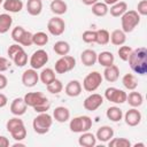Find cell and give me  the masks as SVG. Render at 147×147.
I'll return each instance as SVG.
<instances>
[{
    "mask_svg": "<svg viewBox=\"0 0 147 147\" xmlns=\"http://www.w3.org/2000/svg\"><path fill=\"white\" fill-rule=\"evenodd\" d=\"M9 133H10L11 138H14L16 141H22V140H24V139L26 138V133H28V132H26L25 126L22 125V126L17 127V129L13 130V131L9 132Z\"/></svg>",
    "mask_w": 147,
    "mask_h": 147,
    "instance_id": "cell-39",
    "label": "cell"
},
{
    "mask_svg": "<svg viewBox=\"0 0 147 147\" xmlns=\"http://www.w3.org/2000/svg\"><path fill=\"white\" fill-rule=\"evenodd\" d=\"M113 137H114V130H113V127H110L108 125H103V126L99 127L95 133L96 140H99L101 142H108Z\"/></svg>",
    "mask_w": 147,
    "mask_h": 147,
    "instance_id": "cell-15",
    "label": "cell"
},
{
    "mask_svg": "<svg viewBox=\"0 0 147 147\" xmlns=\"http://www.w3.org/2000/svg\"><path fill=\"white\" fill-rule=\"evenodd\" d=\"M13 24V17L9 14H0V33L3 34L9 31Z\"/></svg>",
    "mask_w": 147,
    "mask_h": 147,
    "instance_id": "cell-30",
    "label": "cell"
},
{
    "mask_svg": "<svg viewBox=\"0 0 147 147\" xmlns=\"http://www.w3.org/2000/svg\"><path fill=\"white\" fill-rule=\"evenodd\" d=\"M140 16H146L147 15V0H140L137 5V10H136Z\"/></svg>",
    "mask_w": 147,
    "mask_h": 147,
    "instance_id": "cell-46",
    "label": "cell"
},
{
    "mask_svg": "<svg viewBox=\"0 0 147 147\" xmlns=\"http://www.w3.org/2000/svg\"><path fill=\"white\" fill-rule=\"evenodd\" d=\"M108 10H109V8L105 2H99L98 1L94 5H92V13L98 17H102V16L107 15Z\"/></svg>",
    "mask_w": 147,
    "mask_h": 147,
    "instance_id": "cell-34",
    "label": "cell"
},
{
    "mask_svg": "<svg viewBox=\"0 0 147 147\" xmlns=\"http://www.w3.org/2000/svg\"><path fill=\"white\" fill-rule=\"evenodd\" d=\"M32 42L37 46H45L48 42V36L45 32H36L32 36Z\"/></svg>",
    "mask_w": 147,
    "mask_h": 147,
    "instance_id": "cell-36",
    "label": "cell"
},
{
    "mask_svg": "<svg viewBox=\"0 0 147 147\" xmlns=\"http://www.w3.org/2000/svg\"><path fill=\"white\" fill-rule=\"evenodd\" d=\"M53 118L59 123H65L70 118V111L67 107L60 106L53 110Z\"/></svg>",
    "mask_w": 147,
    "mask_h": 147,
    "instance_id": "cell-17",
    "label": "cell"
},
{
    "mask_svg": "<svg viewBox=\"0 0 147 147\" xmlns=\"http://www.w3.org/2000/svg\"><path fill=\"white\" fill-rule=\"evenodd\" d=\"M64 92L68 96H71V98H76L78 96L80 93H82V84L74 79V80H70L67 85H65V88H64Z\"/></svg>",
    "mask_w": 147,
    "mask_h": 147,
    "instance_id": "cell-18",
    "label": "cell"
},
{
    "mask_svg": "<svg viewBox=\"0 0 147 147\" xmlns=\"http://www.w3.org/2000/svg\"><path fill=\"white\" fill-rule=\"evenodd\" d=\"M131 52H132V48L130 46H121L118 48V52L117 53H118V56H119V59L122 61H127Z\"/></svg>",
    "mask_w": 147,
    "mask_h": 147,
    "instance_id": "cell-43",
    "label": "cell"
},
{
    "mask_svg": "<svg viewBox=\"0 0 147 147\" xmlns=\"http://www.w3.org/2000/svg\"><path fill=\"white\" fill-rule=\"evenodd\" d=\"M119 0H105V3L107 5V6H111V5H114V3H116V2H118Z\"/></svg>",
    "mask_w": 147,
    "mask_h": 147,
    "instance_id": "cell-53",
    "label": "cell"
},
{
    "mask_svg": "<svg viewBox=\"0 0 147 147\" xmlns=\"http://www.w3.org/2000/svg\"><path fill=\"white\" fill-rule=\"evenodd\" d=\"M126 102L132 107V108H138L142 105L144 102V96L139 92H130L126 95Z\"/></svg>",
    "mask_w": 147,
    "mask_h": 147,
    "instance_id": "cell-26",
    "label": "cell"
},
{
    "mask_svg": "<svg viewBox=\"0 0 147 147\" xmlns=\"http://www.w3.org/2000/svg\"><path fill=\"white\" fill-rule=\"evenodd\" d=\"M21 49H23V46L20 45V44H13V45H10V46L8 47V51H7V54H8L9 59L11 60V57H13L18 51H21Z\"/></svg>",
    "mask_w": 147,
    "mask_h": 147,
    "instance_id": "cell-47",
    "label": "cell"
},
{
    "mask_svg": "<svg viewBox=\"0 0 147 147\" xmlns=\"http://www.w3.org/2000/svg\"><path fill=\"white\" fill-rule=\"evenodd\" d=\"M39 79L42 84L45 85H48L49 83H52L54 79H55V71L52 69V68H46V69H42L41 72L39 74Z\"/></svg>",
    "mask_w": 147,
    "mask_h": 147,
    "instance_id": "cell-31",
    "label": "cell"
},
{
    "mask_svg": "<svg viewBox=\"0 0 147 147\" xmlns=\"http://www.w3.org/2000/svg\"><path fill=\"white\" fill-rule=\"evenodd\" d=\"M114 61H115V57H114V54L111 52H108V51H103L101 52L100 54H98V59H96V62H99V64H101L102 67H109L111 64H114Z\"/></svg>",
    "mask_w": 147,
    "mask_h": 147,
    "instance_id": "cell-25",
    "label": "cell"
},
{
    "mask_svg": "<svg viewBox=\"0 0 147 147\" xmlns=\"http://www.w3.org/2000/svg\"><path fill=\"white\" fill-rule=\"evenodd\" d=\"M9 146V140L5 136H0V147H8Z\"/></svg>",
    "mask_w": 147,
    "mask_h": 147,
    "instance_id": "cell-50",
    "label": "cell"
},
{
    "mask_svg": "<svg viewBox=\"0 0 147 147\" xmlns=\"http://www.w3.org/2000/svg\"><path fill=\"white\" fill-rule=\"evenodd\" d=\"M39 80V74L36 69H28L22 74V83L25 87H33Z\"/></svg>",
    "mask_w": 147,
    "mask_h": 147,
    "instance_id": "cell-11",
    "label": "cell"
},
{
    "mask_svg": "<svg viewBox=\"0 0 147 147\" xmlns=\"http://www.w3.org/2000/svg\"><path fill=\"white\" fill-rule=\"evenodd\" d=\"M109 39H110V33L105 30V29H100V30H96V40L95 42L103 46V45H107L109 42Z\"/></svg>",
    "mask_w": 147,
    "mask_h": 147,
    "instance_id": "cell-35",
    "label": "cell"
},
{
    "mask_svg": "<svg viewBox=\"0 0 147 147\" xmlns=\"http://www.w3.org/2000/svg\"><path fill=\"white\" fill-rule=\"evenodd\" d=\"M127 61L133 72L141 76L147 74V48L146 47H138L136 49H132Z\"/></svg>",
    "mask_w": 147,
    "mask_h": 147,
    "instance_id": "cell-1",
    "label": "cell"
},
{
    "mask_svg": "<svg viewBox=\"0 0 147 147\" xmlns=\"http://www.w3.org/2000/svg\"><path fill=\"white\" fill-rule=\"evenodd\" d=\"M103 103V96L101 94H98V93H92L91 95H88L84 102H83V106L86 110L88 111H94L96 110L100 106H102Z\"/></svg>",
    "mask_w": 147,
    "mask_h": 147,
    "instance_id": "cell-10",
    "label": "cell"
},
{
    "mask_svg": "<svg viewBox=\"0 0 147 147\" xmlns=\"http://www.w3.org/2000/svg\"><path fill=\"white\" fill-rule=\"evenodd\" d=\"M26 10L31 16H38L42 10V1L41 0H28Z\"/></svg>",
    "mask_w": 147,
    "mask_h": 147,
    "instance_id": "cell-23",
    "label": "cell"
},
{
    "mask_svg": "<svg viewBox=\"0 0 147 147\" xmlns=\"http://www.w3.org/2000/svg\"><path fill=\"white\" fill-rule=\"evenodd\" d=\"M127 10V3L125 1H118L114 5H111L110 9L108 10L113 17H121L125 11Z\"/></svg>",
    "mask_w": 147,
    "mask_h": 147,
    "instance_id": "cell-24",
    "label": "cell"
},
{
    "mask_svg": "<svg viewBox=\"0 0 147 147\" xmlns=\"http://www.w3.org/2000/svg\"><path fill=\"white\" fill-rule=\"evenodd\" d=\"M13 146H14V147H17V146H22V147H23V146H25V145L22 144V142H20V141H17V142H15Z\"/></svg>",
    "mask_w": 147,
    "mask_h": 147,
    "instance_id": "cell-54",
    "label": "cell"
},
{
    "mask_svg": "<svg viewBox=\"0 0 147 147\" xmlns=\"http://www.w3.org/2000/svg\"><path fill=\"white\" fill-rule=\"evenodd\" d=\"M102 79H103V77L99 71H92L84 78L83 88L87 92H94L101 85Z\"/></svg>",
    "mask_w": 147,
    "mask_h": 147,
    "instance_id": "cell-5",
    "label": "cell"
},
{
    "mask_svg": "<svg viewBox=\"0 0 147 147\" xmlns=\"http://www.w3.org/2000/svg\"><path fill=\"white\" fill-rule=\"evenodd\" d=\"M126 92H124L123 90L116 88V87H108L105 91V98L116 105H121L126 102Z\"/></svg>",
    "mask_w": 147,
    "mask_h": 147,
    "instance_id": "cell-7",
    "label": "cell"
},
{
    "mask_svg": "<svg viewBox=\"0 0 147 147\" xmlns=\"http://www.w3.org/2000/svg\"><path fill=\"white\" fill-rule=\"evenodd\" d=\"M139 23H140V15H139L136 10H126V11L121 16L122 30H123L125 33L132 32Z\"/></svg>",
    "mask_w": 147,
    "mask_h": 147,
    "instance_id": "cell-3",
    "label": "cell"
},
{
    "mask_svg": "<svg viewBox=\"0 0 147 147\" xmlns=\"http://www.w3.org/2000/svg\"><path fill=\"white\" fill-rule=\"evenodd\" d=\"M52 124H53V117L47 113H40L37 117L33 118L32 127L36 133L45 134L49 131Z\"/></svg>",
    "mask_w": 147,
    "mask_h": 147,
    "instance_id": "cell-2",
    "label": "cell"
},
{
    "mask_svg": "<svg viewBox=\"0 0 147 147\" xmlns=\"http://www.w3.org/2000/svg\"><path fill=\"white\" fill-rule=\"evenodd\" d=\"M9 67H10V62L6 57L0 56V72H3L6 70H8Z\"/></svg>",
    "mask_w": 147,
    "mask_h": 147,
    "instance_id": "cell-48",
    "label": "cell"
},
{
    "mask_svg": "<svg viewBox=\"0 0 147 147\" xmlns=\"http://www.w3.org/2000/svg\"><path fill=\"white\" fill-rule=\"evenodd\" d=\"M26 103L23 98H15L10 103V113L15 116H22L26 111Z\"/></svg>",
    "mask_w": 147,
    "mask_h": 147,
    "instance_id": "cell-14",
    "label": "cell"
},
{
    "mask_svg": "<svg viewBox=\"0 0 147 147\" xmlns=\"http://www.w3.org/2000/svg\"><path fill=\"white\" fill-rule=\"evenodd\" d=\"M138 146H140V147H145V144H136V145H134V147H138Z\"/></svg>",
    "mask_w": 147,
    "mask_h": 147,
    "instance_id": "cell-55",
    "label": "cell"
},
{
    "mask_svg": "<svg viewBox=\"0 0 147 147\" xmlns=\"http://www.w3.org/2000/svg\"><path fill=\"white\" fill-rule=\"evenodd\" d=\"M53 51H54L57 55H61V56L68 55L69 52H70V45H69L67 41H64V40H59V41H56V42L54 44Z\"/></svg>",
    "mask_w": 147,
    "mask_h": 147,
    "instance_id": "cell-32",
    "label": "cell"
},
{
    "mask_svg": "<svg viewBox=\"0 0 147 147\" xmlns=\"http://www.w3.org/2000/svg\"><path fill=\"white\" fill-rule=\"evenodd\" d=\"M106 116L108 119H110L111 122H119L122 118H123V111L119 107H116V106H113V107H109L106 111Z\"/></svg>",
    "mask_w": 147,
    "mask_h": 147,
    "instance_id": "cell-29",
    "label": "cell"
},
{
    "mask_svg": "<svg viewBox=\"0 0 147 147\" xmlns=\"http://www.w3.org/2000/svg\"><path fill=\"white\" fill-rule=\"evenodd\" d=\"M46 87H47V91L51 94H60L62 92V90H63V84H62L61 80H59V79L55 78L52 83H49L48 85H46Z\"/></svg>",
    "mask_w": 147,
    "mask_h": 147,
    "instance_id": "cell-37",
    "label": "cell"
},
{
    "mask_svg": "<svg viewBox=\"0 0 147 147\" xmlns=\"http://www.w3.org/2000/svg\"><path fill=\"white\" fill-rule=\"evenodd\" d=\"M7 102H8V99H7V96H6L5 94L0 93V108H3V107L7 105Z\"/></svg>",
    "mask_w": 147,
    "mask_h": 147,
    "instance_id": "cell-51",
    "label": "cell"
},
{
    "mask_svg": "<svg viewBox=\"0 0 147 147\" xmlns=\"http://www.w3.org/2000/svg\"><path fill=\"white\" fill-rule=\"evenodd\" d=\"M3 1H5V0H0V5H1V3H3Z\"/></svg>",
    "mask_w": 147,
    "mask_h": 147,
    "instance_id": "cell-56",
    "label": "cell"
},
{
    "mask_svg": "<svg viewBox=\"0 0 147 147\" xmlns=\"http://www.w3.org/2000/svg\"><path fill=\"white\" fill-rule=\"evenodd\" d=\"M47 30L52 36H55V37L61 36L65 30V23L59 16L52 17L47 23Z\"/></svg>",
    "mask_w": 147,
    "mask_h": 147,
    "instance_id": "cell-9",
    "label": "cell"
},
{
    "mask_svg": "<svg viewBox=\"0 0 147 147\" xmlns=\"http://www.w3.org/2000/svg\"><path fill=\"white\" fill-rule=\"evenodd\" d=\"M82 39H83L84 42H87V44L95 42V40H96V31H93V30L84 31L83 34H82Z\"/></svg>",
    "mask_w": 147,
    "mask_h": 147,
    "instance_id": "cell-41",
    "label": "cell"
},
{
    "mask_svg": "<svg viewBox=\"0 0 147 147\" xmlns=\"http://www.w3.org/2000/svg\"><path fill=\"white\" fill-rule=\"evenodd\" d=\"M7 85H8V79H7V77H6L5 75L0 74V91L3 90V88H6Z\"/></svg>",
    "mask_w": 147,
    "mask_h": 147,
    "instance_id": "cell-49",
    "label": "cell"
},
{
    "mask_svg": "<svg viewBox=\"0 0 147 147\" xmlns=\"http://www.w3.org/2000/svg\"><path fill=\"white\" fill-rule=\"evenodd\" d=\"M51 11L55 15H63L68 10V6L63 0H53L49 5Z\"/></svg>",
    "mask_w": 147,
    "mask_h": 147,
    "instance_id": "cell-27",
    "label": "cell"
},
{
    "mask_svg": "<svg viewBox=\"0 0 147 147\" xmlns=\"http://www.w3.org/2000/svg\"><path fill=\"white\" fill-rule=\"evenodd\" d=\"M24 31H25V30H24L23 26H16V28H14V29L11 30V39H13L15 42H18V40H20V38L22 37V34H23Z\"/></svg>",
    "mask_w": 147,
    "mask_h": 147,
    "instance_id": "cell-45",
    "label": "cell"
},
{
    "mask_svg": "<svg viewBox=\"0 0 147 147\" xmlns=\"http://www.w3.org/2000/svg\"><path fill=\"white\" fill-rule=\"evenodd\" d=\"M92 127V119L91 117L86 116V115H82V116H77L74 117L70 123H69V129L71 132L75 133H83L88 131Z\"/></svg>",
    "mask_w": 147,
    "mask_h": 147,
    "instance_id": "cell-4",
    "label": "cell"
},
{
    "mask_svg": "<svg viewBox=\"0 0 147 147\" xmlns=\"http://www.w3.org/2000/svg\"><path fill=\"white\" fill-rule=\"evenodd\" d=\"M109 147H130L131 142L126 138H111L108 141Z\"/></svg>",
    "mask_w": 147,
    "mask_h": 147,
    "instance_id": "cell-38",
    "label": "cell"
},
{
    "mask_svg": "<svg viewBox=\"0 0 147 147\" xmlns=\"http://www.w3.org/2000/svg\"><path fill=\"white\" fill-rule=\"evenodd\" d=\"M141 118H142L141 113L137 108L129 109L125 113V115H124V121H125L126 125H129V126H137V125H139L140 122H141Z\"/></svg>",
    "mask_w": 147,
    "mask_h": 147,
    "instance_id": "cell-12",
    "label": "cell"
},
{
    "mask_svg": "<svg viewBox=\"0 0 147 147\" xmlns=\"http://www.w3.org/2000/svg\"><path fill=\"white\" fill-rule=\"evenodd\" d=\"M47 62H48V54L45 49H38V51L33 52V54L31 55L30 61H29L31 68L36 69V70L42 68Z\"/></svg>",
    "mask_w": 147,
    "mask_h": 147,
    "instance_id": "cell-8",
    "label": "cell"
},
{
    "mask_svg": "<svg viewBox=\"0 0 147 147\" xmlns=\"http://www.w3.org/2000/svg\"><path fill=\"white\" fill-rule=\"evenodd\" d=\"M98 54L93 49H85L80 54V61L85 67H92L96 63Z\"/></svg>",
    "mask_w": 147,
    "mask_h": 147,
    "instance_id": "cell-16",
    "label": "cell"
},
{
    "mask_svg": "<svg viewBox=\"0 0 147 147\" xmlns=\"http://www.w3.org/2000/svg\"><path fill=\"white\" fill-rule=\"evenodd\" d=\"M49 108H51V102H49L48 99L45 100L44 102H41V103H39V105H37V106L33 107L34 111L38 113V114H40V113H47V110Z\"/></svg>",
    "mask_w": 147,
    "mask_h": 147,
    "instance_id": "cell-44",
    "label": "cell"
},
{
    "mask_svg": "<svg viewBox=\"0 0 147 147\" xmlns=\"http://www.w3.org/2000/svg\"><path fill=\"white\" fill-rule=\"evenodd\" d=\"M109 41H111V44L115 46H122L126 41V33L122 29H116L110 33Z\"/></svg>",
    "mask_w": 147,
    "mask_h": 147,
    "instance_id": "cell-21",
    "label": "cell"
},
{
    "mask_svg": "<svg viewBox=\"0 0 147 147\" xmlns=\"http://www.w3.org/2000/svg\"><path fill=\"white\" fill-rule=\"evenodd\" d=\"M11 61L15 63L16 67H20V68L24 67V65L28 63V55H26L24 48L21 49V51H18V52L11 57Z\"/></svg>",
    "mask_w": 147,
    "mask_h": 147,
    "instance_id": "cell-33",
    "label": "cell"
},
{
    "mask_svg": "<svg viewBox=\"0 0 147 147\" xmlns=\"http://www.w3.org/2000/svg\"><path fill=\"white\" fill-rule=\"evenodd\" d=\"M23 99H24V102L26 103V106L32 107V108L34 106L44 102L45 100H47V98L41 92H29L23 96Z\"/></svg>",
    "mask_w": 147,
    "mask_h": 147,
    "instance_id": "cell-13",
    "label": "cell"
},
{
    "mask_svg": "<svg viewBox=\"0 0 147 147\" xmlns=\"http://www.w3.org/2000/svg\"><path fill=\"white\" fill-rule=\"evenodd\" d=\"M76 67V60L71 55H63L61 56L54 65V71L56 74H65L68 71H71Z\"/></svg>",
    "mask_w": 147,
    "mask_h": 147,
    "instance_id": "cell-6",
    "label": "cell"
},
{
    "mask_svg": "<svg viewBox=\"0 0 147 147\" xmlns=\"http://www.w3.org/2000/svg\"><path fill=\"white\" fill-rule=\"evenodd\" d=\"M78 144L83 147H94L96 145V138H95V134L86 131V132H83L80 134V137L78 138Z\"/></svg>",
    "mask_w": 147,
    "mask_h": 147,
    "instance_id": "cell-20",
    "label": "cell"
},
{
    "mask_svg": "<svg viewBox=\"0 0 147 147\" xmlns=\"http://www.w3.org/2000/svg\"><path fill=\"white\" fill-rule=\"evenodd\" d=\"M22 125H24L23 121L20 118V116H16V117H13V118H10V119L7 121L6 129H7L8 132H11L13 130H15V129H17V127H20Z\"/></svg>",
    "mask_w": 147,
    "mask_h": 147,
    "instance_id": "cell-40",
    "label": "cell"
},
{
    "mask_svg": "<svg viewBox=\"0 0 147 147\" xmlns=\"http://www.w3.org/2000/svg\"><path fill=\"white\" fill-rule=\"evenodd\" d=\"M82 2H83L84 5H86V6H92V5H94L95 2H98V0H82Z\"/></svg>",
    "mask_w": 147,
    "mask_h": 147,
    "instance_id": "cell-52",
    "label": "cell"
},
{
    "mask_svg": "<svg viewBox=\"0 0 147 147\" xmlns=\"http://www.w3.org/2000/svg\"><path fill=\"white\" fill-rule=\"evenodd\" d=\"M103 78L109 82V83H114L119 78V69L116 64H111L109 67H106L103 70Z\"/></svg>",
    "mask_w": 147,
    "mask_h": 147,
    "instance_id": "cell-19",
    "label": "cell"
},
{
    "mask_svg": "<svg viewBox=\"0 0 147 147\" xmlns=\"http://www.w3.org/2000/svg\"><path fill=\"white\" fill-rule=\"evenodd\" d=\"M2 6L3 9L9 13H20L23 9L22 0H5Z\"/></svg>",
    "mask_w": 147,
    "mask_h": 147,
    "instance_id": "cell-22",
    "label": "cell"
},
{
    "mask_svg": "<svg viewBox=\"0 0 147 147\" xmlns=\"http://www.w3.org/2000/svg\"><path fill=\"white\" fill-rule=\"evenodd\" d=\"M32 36H33V33H31L30 31H24L23 32V34H22V37L20 38V40H18V42L17 44H20V45H22V46H31L33 42H32Z\"/></svg>",
    "mask_w": 147,
    "mask_h": 147,
    "instance_id": "cell-42",
    "label": "cell"
},
{
    "mask_svg": "<svg viewBox=\"0 0 147 147\" xmlns=\"http://www.w3.org/2000/svg\"><path fill=\"white\" fill-rule=\"evenodd\" d=\"M122 84L126 90L134 91L138 86V79L133 74H126L122 78Z\"/></svg>",
    "mask_w": 147,
    "mask_h": 147,
    "instance_id": "cell-28",
    "label": "cell"
}]
</instances>
